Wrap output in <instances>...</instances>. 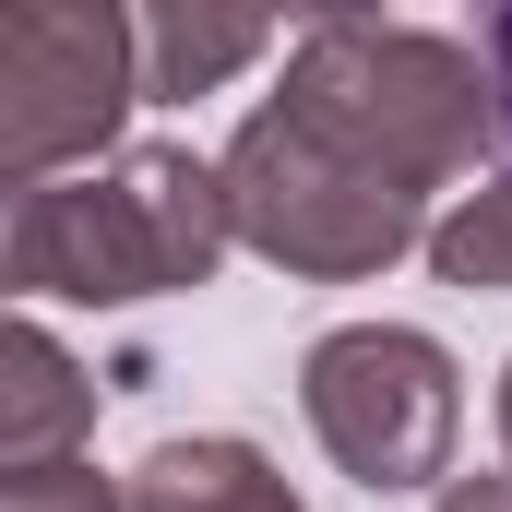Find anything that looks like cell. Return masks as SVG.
I'll return each mask as SVG.
<instances>
[{"instance_id": "obj_2", "label": "cell", "mask_w": 512, "mask_h": 512, "mask_svg": "<svg viewBox=\"0 0 512 512\" xmlns=\"http://www.w3.org/2000/svg\"><path fill=\"white\" fill-rule=\"evenodd\" d=\"M274 96L310 131H334L358 167H382L393 191H417V203L501 143L489 60H477L465 36H429V24L310 12V24L286 36V84H274Z\"/></svg>"}, {"instance_id": "obj_5", "label": "cell", "mask_w": 512, "mask_h": 512, "mask_svg": "<svg viewBox=\"0 0 512 512\" xmlns=\"http://www.w3.org/2000/svg\"><path fill=\"white\" fill-rule=\"evenodd\" d=\"M143 108V24L120 0H24L0 12V191L84 179Z\"/></svg>"}, {"instance_id": "obj_3", "label": "cell", "mask_w": 512, "mask_h": 512, "mask_svg": "<svg viewBox=\"0 0 512 512\" xmlns=\"http://www.w3.org/2000/svg\"><path fill=\"white\" fill-rule=\"evenodd\" d=\"M227 215H239V251H262L274 274H310V286H358L393 274L405 251H429V203L393 191L382 167H358L334 131H310L286 96H262L251 120L227 131Z\"/></svg>"}, {"instance_id": "obj_12", "label": "cell", "mask_w": 512, "mask_h": 512, "mask_svg": "<svg viewBox=\"0 0 512 512\" xmlns=\"http://www.w3.org/2000/svg\"><path fill=\"white\" fill-rule=\"evenodd\" d=\"M441 512H512V477H453Z\"/></svg>"}, {"instance_id": "obj_10", "label": "cell", "mask_w": 512, "mask_h": 512, "mask_svg": "<svg viewBox=\"0 0 512 512\" xmlns=\"http://www.w3.org/2000/svg\"><path fill=\"white\" fill-rule=\"evenodd\" d=\"M0 512H131V477H96L84 453L72 465H24V477H0Z\"/></svg>"}, {"instance_id": "obj_1", "label": "cell", "mask_w": 512, "mask_h": 512, "mask_svg": "<svg viewBox=\"0 0 512 512\" xmlns=\"http://www.w3.org/2000/svg\"><path fill=\"white\" fill-rule=\"evenodd\" d=\"M239 251L227 167L191 143H131L84 179L12 191L0 227V286L12 298H72V310H131V298H191Z\"/></svg>"}, {"instance_id": "obj_8", "label": "cell", "mask_w": 512, "mask_h": 512, "mask_svg": "<svg viewBox=\"0 0 512 512\" xmlns=\"http://www.w3.org/2000/svg\"><path fill=\"white\" fill-rule=\"evenodd\" d=\"M274 48L262 12H143V96H215Z\"/></svg>"}, {"instance_id": "obj_11", "label": "cell", "mask_w": 512, "mask_h": 512, "mask_svg": "<svg viewBox=\"0 0 512 512\" xmlns=\"http://www.w3.org/2000/svg\"><path fill=\"white\" fill-rule=\"evenodd\" d=\"M477 60H489V96H501V143H512V12L477 24Z\"/></svg>"}, {"instance_id": "obj_9", "label": "cell", "mask_w": 512, "mask_h": 512, "mask_svg": "<svg viewBox=\"0 0 512 512\" xmlns=\"http://www.w3.org/2000/svg\"><path fill=\"white\" fill-rule=\"evenodd\" d=\"M429 274L465 298H512V179H477L441 227H429Z\"/></svg>"}, {"instance_id": "obj_7", "label": "cell", "mask_w": 512, "mask_h": 512, "mask_svg": "<svg viewBox=\"0 0 512 512\" xmlns=\"http://www.w3.org/2000/svg\"><path fill=\"white\" fill-rule=\"evenodd\" d=\"M131 512H310V501L262 465V441L191 429V441H155V453L131 465Z\"/></svg>"}, {"instance_id": "obj_6", "label": "cell", "mask_w": 512, "mask_h": 512, "mask_svg": "<svg viewBox=\"0 0 512 512\" xmlns=\"http://www.w3.org/2000/svg\"><path fill=\"white\" fill-rule=\"evenodd\" d=\"M84 429H96V382H84V358H72L36 310L0 322V477H24V465H72Z\"/></svg>"}, {"instance_id": "obj_13", "label": "cell", "mask_w": 512, "mask_h": 512, "mask_svg": "<svg viewBox=\"0 0 512 512\" xmlns=\"http://www.w3.org/2000/svg\"><path fill=\"white\" fill-rule=\"evenodd\" d=\"M489 405H501V453H512V358H501V393H489Z\"/></svg>"}, {"instance_id": "obj_4", "label": "cell", "mask_w": 512, "mask_h": 512, "mask_svg": "<svg viewBox=\"0 0 512 512\" xmlns=\"http://www.w3.org/2000/svg\"><path fill=\"white\" fill-rule=\"evenodd\" d=\"M310 441L334 453V477H358L370 501L393 489H453V441H465V370L441 334L417 322H346L298 358Z\"/></svg>"}]
</instances>
